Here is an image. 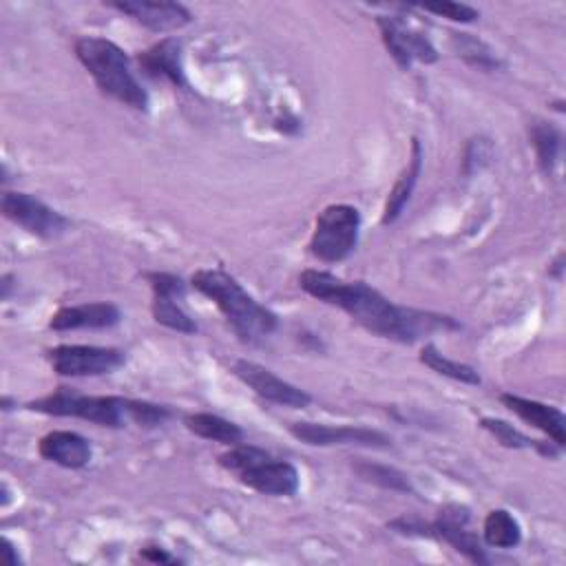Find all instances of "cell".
Returning <instances> with one entry per match:
<instances>
[{
    "instance_id": "obj_9",
    "label": "cell",
    "mask_w": 566,
    "mask_h": 566,
    "mask_svg": "<svg viewBox=\"0 0 566 566\" xmlns=\"http://www.w3.org/2000/svg\"><path fill=\"white\" fill-rule=\"evenodd\" d=\"M0 210L4 219L40 239H57L71 226V221L62 212L53 210L42 199L27 192L4 190L0 197Z\"/></svg>"
},
{
    "instance_id": "obj_2",
    "label": "cell",
    "mask_w": 566,
    "mask_h": 566,
    "mask_svg": "<svg viewBox=\"0 0 566 566\" xmlns=\"http://www.w3.org/2000/svg\"><path fill=\"white\" fill-rule=\"evenodd\" d=\"M31 411H40L57 418H80L99 427L122 429L128 422L153 429L164 424L172 411L166 405L135 400L124 396H88L71 387H57L55 391L31 400L27 405Z\"/></svg>"
},
{
    "instance_id": "obj_4",
    "label": "cell",
    "mask_w": 566,
    "mask_h": 566,
    "mask_svg": "<svg viewBox=\"0 0 566 566\" xmlns=\"http://www.w3.org/2000/svg\"><path fill=\"white\" fill-rule=\"evenodd\" d=\"M75 55L104 95L128 108L148 111V93L135 77L130 57L122 46L106 38L84 35L75 42Z\"/></svg>"
},
{
    "instance_id": "obj_3",
    "label": "cell",
    "mask_w": 566,
    "mask_h": 566,
    "mask_svg": "<svg viewBox=\"0 0 566 566\" xmlns=\"http://www.w3.org/2000/svg\"><path fill=\"white\" fill-rule=\"evenodd\" d=\"M190 285L219 307L243 343H259L279 327L276 314L261 305L232 274L219 268H201L192 272Z\"/></svg>"
},
{
    "instance_id": "obj_23",
    "label": "cell",
    "mask_w": 566,
    "mask_h": 566,
    "mask_svg": "<svg viewBox=\"0 0 566 566\" xmlns=\"http://www.w3.org/2000/svg\"><path fill=\"white\" fill-rule=\"evenodd\" d=\"M528 135H531V144L535 148V157H537V166L544 175L553 172V168L557 166L559 159V148H562V133L557 126H553L546 119H535L528 126Z\"/></svg>"
},
{
    "instance_id": "obj_27",
    "label": "cell",
    "mask_w": 566,
    "mask_h": 566,
    "mask_svg": "<svg viewBox=\"0 0 566 566\" xmlns=\"http://www.w3.org/2000/svg\"><path fill=\"white\" fill-rule=\"evenodd\" d=\"M493 157V146H491V139L478 135V137H471L464 146V155H462V172L467 177H471L473 172H480L484 166H489Z\"/></svg>"
},
{
    "instance_id": "obj_30",
    "label": "cell",
    "mask_w": 566,
    "mask_h": 566,
    "mask_svg": "<svg viewBox=\"0 0 566 566\" xmlns=\"http://www.w3.org/2000/svg\"><path fill=\"white\" fill-rule=\"evenodd\" d=\"M0 555H2V562L7 566H18L20 564V555H18V548L13 546V542L9 537H2L0 539Z\"/></svg>"
},
{
    "instance_id": "obj_12",
    "label": "cell",
    "mask_w": 566,
    "mask_h": 566,
    "mask_svg": "<svg viewBox=\"0 0 566 566\" xmlns=\"http://www.w3.org/2000/svg\"><path fill=\"white\" fill-rule=\"evenodd\" d=\"M290 433L312 447L358 444L371 449H389L391 438L378 429L360 424H321V422H292Z\"/></svg>"
},
{
    "instance_id": "obj_11",
    "label": "cell",
    "mask_w": 566,
    "mask_h": 566,
    "mask_svg": "<svg viewBox=\"0 0 566 566\" xmlns=\"http://www.w3.org/2000/svg\"><path fill=\"white\" fill-rule=\"evenodd\" d=\"M376 24L385 49L400 69L407 71L413 64V60L422 64L438 62V51L431 44V40L424 33L407 27L400 18L376 15Z\"/></svg>"
},
{
    "instance_id": "obj_31",
    "label": "cell",
    "mask_w": 566,
    "mask_h": 566,
    "mask_svg": "<svg viewBox=\"0 0 566 566\" xmlns=\"http://www.w3.org/2000/svg\"><path fill=\"white\" fill-rule=\"evenodd\" d=\"M276 128L285 135H292V133H298L301 130V122L298 117L290 115V117H283V119H276Z\"/></svg>"
},
{
    "instance_id": "obj_8",
    "label": "cell",
    "mask_w": 566,
    "mask_h": 566,
    "mask_svg": "<svg viewBox=\"0 0 566 566\" xmlns=\"http://www.w3.org/2000/svg\"><path fill=\"white\" fill-rule=\"evenodd\" d=\"M471 511L462 504H444L433 522H422L420 537H431L449 544L471 564H489L482 539L469 528Z\"/></svg>"
},
{
    "instance_id": "obj_24",
    "label": "cell",
    "mask_w": 566,
    "mask_h": 566,
    "mask_svg": "<svg viewBox=\"0 0 566 566\" xmlns=\"http://www.w3.org/2000/svg\"><path fill=\"white\" fill-rule=\"evenodd\" d=\"M420 363L427 365L431 371H436V374H440V376H447V378H451V380L464 382V385H480V382H482V378H480V374H478L475 367L444 356L433 343L422 345V349H420Z\"/></svg>"
},
{
    "instance_id": "obj_16",
    "label": "cell",
    "mask_w": 566,
    "mask_h": 566,
    "mask_svg": "<svg viewBox=\"0 0 566 566\" xmlns=\"http://www.w3.org/2000/svg\"><path fill=\"white\" fill-rule=\"evenodd\" d=\"M139 71L153 80H168L175 86H188L186 71H184V53L177 38H164L139 51L135 57Z\"/></svg>"
},
{
    "instance_id": "obj_7",
    "label": "cell",
    "mask_w": 566,
    "mask_h": 566,
    "mask_svg": "<svg viewBox=\"0 0 566 566\" xmlns=\"http://www.w3.org/2000/svg\"><path fill=\"white\" fill-rule=\"evenodd\" d=\"M46 358L57 376L86 378L119 369L126 363V352L97 345H55L46 352Z\"/></svg>"
},
{
    "instance_id": "obj_5",
    "label": "cell",
    "mask_w": 566,
    "mask_h": 566,
    "mask_svg": "<svg viewBox=\"0 0 566 566\" xmlns=\"http://www.w3.org/2000/svg\"><path fill=\"white\" fill-rule=\"evenodd\" d=\"M217 462L241 484L261 495L292 497L301 486V475L292 462L279 460L265 449L248 442L230 447Z\"/></svg>"
},
{
    "instance_id": "obj_22",
    "label": "cell",
    "mask_w": 566,
    "mask_h": 566,
    "mask_svg": "<svg viewBox=\"0 0 566 566\" xmlns=\"http://www.w3.org/2000/svg\"><path fill=\"white\" fill-rule=\"evenodd\" d=\"M482 539L491 548H515L522 542V526L506 509H493L484 517Z\"/></svg>"
},
{
    "instance_id": "obj_13",
    "label": "cell",
    "mask_w": 566,
    "mask_h": 566,
    "mask_svg": "<svg viewBox=\"0 0 566 566\" xmlns=\"http://www.w3.org/2000/svg\"><path fill=\"white\" fill-rule=\"evenodd\" d=\"M232 371L256 396H261L263 400H270L274 405L290 407V409H303V407H307L312 402V396L305 389L283 380L281 376H276L274 371H270L268 367H263L259 363L239 358V360H234Z\"/></svg>"
},
{
    "instance_id": "obj_33",
    "label": "cell",
    "mask_w": 566,
    "mask_h": 566,
    "mask_svg": "<svg viewBox=\"0 0 566 566\" xmlns=\"http://www.w3.org/2000/svg\"><path fill=\"white\" fill-rule=\"evenodd\" d=\"M11 281H13V276H11V274H2V279H0V287H2V292H0V294H2V298H4V301H7V298H9V294H11V285H13Z\"/></svg>"
},
{
    "instance_id": "obj_10",
    "label": "cell",
    "mask_w": 566,
    "mask_h": 566,
    "mask_svg": "<svg viewBox=\"0 0 566 566\" xmlns=\"http://www.w3.org/2000/svg\"><path fill=\"white\" fill-rule=\"evenodd\" d=\"M144 279L153 290V301H150L153 318L168 329H175L181 334H195L197 323L179 303L186 296L184 279L170 272H146Z\"/></svg>"
},
{
    "instance_id": "obj_6",
    "label": "cell",
    "mask_w": 566,
    "mask_h": 566,
    "mask_svg": "<svg viewBox=\"0 0 566 566\" xmlns=\"http://www.w3.org/2000/svg\"><path fill=\"white\" fill-rule=\"evenodd\" d=\"M358 232L360 212L349 203H332L318 212L307 248L323 263H340L356 250Z\"/></svg>"
},
{
    "instance_id": "obj_18",
    "label": "cell",
    "mask_w": 566,
    "mask_h": 566,
    "mask_svg": "<svg viewBox=\"0 0 566 566\" xmlns=\"http://www.w3.org/2000/svg\"><path fill=\"white\" fill-rule=\"evenodd\" d=\"M38 453L64 469H84L93 458V447L88 438H84L77 431L55 429L40 438Z\"/></svg>"
},
{
    "instance_id": "obj_26",
    "label": "cell",
    "mask_w": 566,
    "mask_h": 566,
    "mask_svg": "<svg viewBox=\"0 0 566 566\" xmlns=\"http://www.w3.org/2000/svg\"><path fill=\"white\" fill-rule=\"evenodd\" d=\"M451 35H453V42L458 44V55L464 62L480 66V69H497L500 66L497 57L491 53V49L484 42L471 38L469 33H451Z\"/></svg>"
},
{
    "instance_id": "obj_25",
    "label": "cell",
    "mask_w": 566,
    "mask_h": 566,
    "mask_svg": "<svg viewBox=\"0 0 566 566\" xmlns=\"http://www.w3.org/2000/svg\"><path fill=\"white\" fill-rule=\"evenodd\" d=\"M352 467H354L356 475L363 478L365 482H371L380 489H389V491H398V493H413L409 478L402 471H398L396 467L378 464V462H369V460H356V462H352Z\"/></svg>"
},
{
    "instance_id": "obj_14",
    "label": "cell",
    "mask_w": 566,
    "mask_h": 566,
    "mask_svg": "<svg viewBox=\"0 0 566 566\" xmlns=\"http://www.w3.org/2000/svg\"><path fill=\"white\" fill-rule=\"evenodd\" d=\"M111 9L133 18L137 24L155 33H166L186 27L192 20V13L181 2L170 0H115L108 2Z\"/></svg>"
},
{
    "instance_id": "obj_28",
    "label": "cell",
    "mask_w": 566,
    "mask_h": 566,
    "mask_svg": "<svg viewBox=\"0 0 566 566\" xmlns=\"http://www.w3.org/2000/svg\"><path fill=\"white\" fill-rule=\"evenodd\" d=\"M418 9H422L427 13L442 15L453 22H473L480 15L475 7L464 4V2H427V4H418Z\"/></svg>"
},
{
    "instance_id": "obj_29",
    "label": "cell",
    "mask_w": 566,
    "mask_h": 566,
    "mask_svg": "<svg viewBox=\"0 0 566 566\" xmlns=\"http://www.w3.org/2000/svg\"><path fill=\"white\" fill-rule=\"evenodd\" d=\"M139 557L146 559V562H153V564H177L179 559L172 557L170 553H166L164 548L159 546H146L139 551Z\"/></svg>"
},
{
    "instance_id": "obj_19",
    "label": "cell",
    "mask_w": 566,
    "mask_h": 566,
    "mask_svg": "<svg viewBox=\"0 0 566 566\" xmlns=\"http://www.w3.org/2000/svg\"><path fill=\"white\" fill-rule=\"evenodd\" d=\"M422 159H424V153H422V144L418 137L411 139V155H409V161L405 166V170L400 172V177L396 179L394 188L389 190L387 195V201H385V208H382V217H380V223L382 226H389L394 223L402 210L407 208L411 195H413V188L418 184V177H420V170H422Z\"/></svg>"
},
{
    "instance_id": "obj_34",
    "label": "cell",
    "mask_w": 566,
    "mask_h": 566,
    "mask_svg": "<svg viewBox=\"0 0 566 566\" xmlns=\"http://www.w3.org/2000/svg\"><path fill=\"white\" fill-rule=\"evenodd\" d=\"M0 493H2L0 506H7V504H9V497H11V495H9V486H7V482H2V484H0Z\"/></svg>"
},
{
    "instance_id": "obj_17",
    "label": "cell",
    "mask_w": 566,
    "mask_h": 566,
    "mask_svg": "<svg viewBox=\"0 0 566 566\" xmlns=\"http://www.w3.org/2000/svg\"><path fill=\"white\" fill-rule=\"evenodd\" d=\"M122 321V312L115 303L95 301V303H80L60 307L49 327L55 332H71V329H108Z\"/></svg>"
},
{
    "instance_id": "obj_20",
    "label": "cell",
    "mask_w": 566,
    "mask_h": 566,
    "mask_svg": "<svg viewBox=\"0 0 566 566\" xmlns=\"http://www.w3.org/2000/svg\"><path fill=\"white\" fill-rule=\"evenodd\" d=\"M184 424L190 433L203 438V440H212L226 447H234L241 444L245 433L239 424H234L228 418H221L217 413H208V411H195L184 416Z\"/></svg>"
},
{
    "instance_id": "obj_21",
    "label": "cell",
    "mask_w": 566,
    "mask_h": 566,
    "mask_svg": "<svg viewBox=\"0 0 566 566\" xmlns=\"http://www.w3.org/2000/svg\"><path fill=\"white\" fill-rule=\"evenodd\" d=\"M480 427L484 431H489L506 449H535L539 455L551 458V460H555L562 451V447H557L555 442L535 440V438L522 433L517 427H513L511 422H506L502 418H482Z\"/></svg>"
},
{
    "instance_id": "obj_32",
    "label": "cell",
    "mask_w": 566,
    "mask_h": 566,
    "mask_svg": "<svg viewBox=\"0 0 566 566\" xmlns=\"http://www.w3.org/2000/svg\"><path fill=\"white\" fill-rule=\"evenodd\" d=\"M562 270H564V252H559V254H557V259H555V261H553V265L548 268V274H551L553 279H557V281H559V279H562Z\"/></svg>"
},
{
    "instance_id": "obj_1",
    "label": "cell",
    "mask_w": 566,
    "mask_h": 566,
    "mask_svg": "<svg viewBox=\"0 0 566 566\" xmlns=\"http://www.w3.org/2000/svg\"><path fill=\"white\" fill-rule=\"evenodd\" d=\"M298 285L310 296L343 310L380 338L411 345L433 332L460 329V323L447 314L398 305L365 281H345L325 270H303Z\"/></svg>"
},
{
    "instance_id": "obj_15",
    "label": "cell",
    "mask_w": 566,
    "mask_h": 566,
    "mask_svg": "<svg viewBox=\"0 0 566 566\" xmlns=\"http://www.w3.org/2000/svg\"><path fill=\"white\" fill-rule=\"evenodd\" d=\"M500 402L509 411H513L517 418H522L524 422L539 429L551 442H555L557 447L564 449V444H566V418L557 407L539 402V400H531V398H524V396H517V394H500Z\"/></svg>"
}]
</instances>
